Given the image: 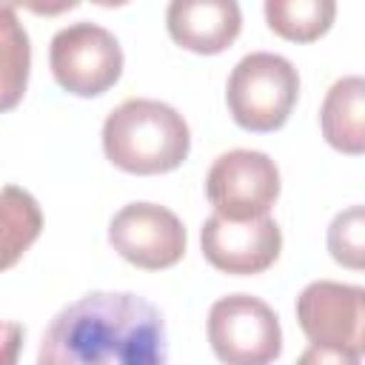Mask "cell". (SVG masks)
I'll use <instances>...</instances> for the list:
<instances>
[{
  "label": "cell",
  "instance_id": "6da1fadb",
  "mask_svg": "<svg viewBox=\"0 0 365 365\" xmlns=\"http://www.w3.org/2000/svg\"><path fill=\"white\" fill-rule=\"evenodd\" d=\"M37 365H168L165 319L131 291H91L43 331Z\"/></svg>",
  "mask_w": 365,
  "mask_h": 365
},
{
  "label": "cell",
  "instance_id": "7a4b0ae2",
  "mask_svg": "<svg viewBox=\"0 0 365 365\" xmlns=\"http://www.w3.org/2000/svg\"><path fill=\"white\" fill-rule=\"evenodd\" d=\"M191 148L185 117L168 103L131 97L103 123V151L108 163L128 174H165L182 165Z\"/></svg>",
  "mask_w": 365,
  "mask_h": 365
},
{
  "label": "cell",
  "instance_id": "3957f363",
  "mask_svg": "<svg viewBox=\"0 0 365 365\" xmlns=\"http://www.w3.org/2000/svg\"><path fill=\"white\" fill-rule=\"evenodd\" d=\"M299 97V74L294 63L274 51L245 54L228 77L225 103L234 123L245 131H277L291 117Z\"/></svg>",
  "mask_w": 365,
  "mask_h": 365
},
{
  "label": "cell",
  "instance_id": "277c9868",
  "mask_svg": "<svg viewBox=\"0 0 365 365\" xmlns=\"http://www.w3.org/2000/svg\"><path fill=\"white\" fill-rule=\"evenodd\" d=\"M208 342L222 365H271L282 354L279 317L251 294H228L208 311Z\"/></svg>",
  "mask_w": 365,
  "mask_h": 365
},
{
  "label": "cell",
  "instance_id": "5b68a950",
  "mask_svg": "<svg viewBox=\"0 0 365 365\" xmlns=\"http://www.w3.org/2000/svg\"><path fill=\"white\" fill-rule=\"evenodd\" d=\"M48 63L54 80L77 97L106 94L123 74V48L117 37L88 20L71 23L51 37Z\"/></svg>",
  "mask_w": 365,
  "mask_h": 365
},
{
  "label": "cell",
  "instance_id": "8992f818",
  "mask_svg": "<svg viewBox=\"0 0 365 365\" xmlns=\"http://www.w3.org/2000/svg\"><path fill=\"white\" fill-rule=\"evenodd\" d=\"M205 197L214 211L228 220L268 217L279 197V168L265 151H225L208 168Z\"/></svg>",
  "mask_w": 365,
  "mask_h": 365
},
{
  "label": "cell",
  "instance_id": "52a82bcc",
  "mask_svg": "<svg viewBox=\"0 0 365 365\" xmlns=\"http://www.w3.org/2000/svg\"><path fill=\"white\" fill-rule=\"evenodd\" d=\"M297 322L314 345L365 354V285L317 279L297 297Z\"/></svg>",
  "mask_w": 365,
  "mask_h": 365
},
{
  "label": "cell",
  "instance_id": "ba28073f",
  "mask_svg": "<svg viewBox=\"0 0 365 365\" xmlns=\"http://www.w3.org/2000/svg\"><path fill=\"white\" fill-rule=\"evenodd\" d=\"M111 248L145 271L171 268L185 254V228L174 211L157 202H128L108 222Z\"/></svg>",
  "mask_w": 365,
  "mask_h": 365
},
{
  "label": "cell",
  "instance_id": "9c48e42d",
  "mask_svg": "<svg viewBox=\"0 0 365 365\" xmlns=\"http://www.w3.org/2000/svg\"><path fill=\"white\" fill-rule=\"evenodd\" d=\"M202 257L225 274L248 277L271 268L282 248V231L271 217L228 220L211 214L200 231Z\"/></svg>",
  "mask_w": 365,
  "mask_h": 365
},
{
  "label": "cell",
  "instance_id": "30bf717a",
  "mask_svg": "<svg viewBox=\"0 0 365 365\" xmlns=\"http://www.w3.org/2000/svg\"><path fill=\"white\" fill-rule=\"evenodd\" d=\"M165 26L177 46L194 54H220L237 40L242 11L234 0H174L165 9Z\"/></svg>",
  "mask_w": 365,
  "mask_h": 365
},
{
  "label": "cell",
  "instance_id": "8fae6325",
  "mask_svg": "<svg viewBox=\"0 0 365 365\" xmlns=\"http://www.w3.org/2000/svg\"><path fill=\"white\" fill-rule=\"evenodd\" d=\"M322 137L342 154H365V77L336 80L319 108Z\"/></svg>",
  "mask_w": 365,
  "mask_h": 365
},
{
  "label": "cell",
  "instance_id": "7c38bea8",
  "mask_svg": "<svg viewBox=\"0 0 365 365\" xmlns=\"http://www.w3.org/2000/svg\"><path fill=\"white\" fill-rule=\"evenodd\" d=\"M336 17L334 0H268L265 20L271 31L294 43H311L322 37Z\"/></svg>",
  "mask_w": 365,
  "mask_h": 365
},
{
  "label": "cell",
  "instance_id": "4fadbf2b",
  "mask_svg": "<svg viewBox=\"0 0 365 365\" xmlns=\"http://www.w3.org/2000/svg\"><path fill=\"white\" fill-rule=\"evenodd\" d=\"M43 225L40 205L17 185L3 188V268H11L17 257L37 240Z\"/></svg>",
  "mask_w": 365,
  "mask_h": 365
},
{
  "label": "cell",
  "instance_id": "5bb4252c",
  "mask_svg": "<svg viewBox=\"0 0 365 365\" xmlns=\"http://www.w3.org/2000/svg\"><path fill=\"white\" fill-rule=\"evenodd\" d=\"M29 80V37L17 26L14 9L3 6V108H11Z\"/></svg>",
  "mask_w": 365,
  "mask_h": 365
},
{
  "label": "cell",
  "instance_id": "9a60e30c",
  "mask_svg": "<svg viewBox=\"0 0 365 365\" xmlns=\"http://www.w3.org/2000/svg\"><path fill=\"white\" fill-rule=\"evenodd\" d=\"M328 254L351 271H365V205L339 211L328 225Z\"/></svg>",
  "mask_w": 365,
  "mask_h": 365
},
{
  "label": "cell",
  "instance_id": "2e32d148",
  "mask_svg": "<svg viewBox=\"0 0 365 365\" xmlns=\"http://www.w3.org/2000/svg\"><path fill=\"white\" fill-rule=\"evenodd\" d=\"M297 365H359L356 354L331 348V345H314L302 351V356L297 359Z\"/></svg>",
  "mask_w": 365,
  "mask_h": 365
}]
</instances>
